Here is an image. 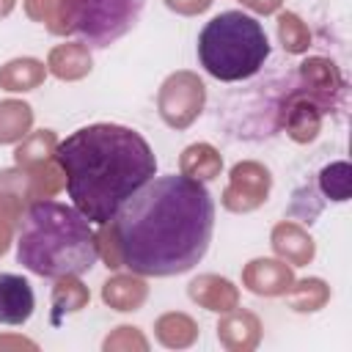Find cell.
<instances>
[{
	"label": "cell",
	"instance_id": "20",
	"mask_svg": "<svg viewBox=\"0 0 352 352\" xmlns=\"http://www.w3.org/2000/svg\"><path fill=\"white\" fill-rule=\"evenodd\" d=\"M11 6H14V0H0V16H6L11 11Z\"/></svg>",
	"mask_w": 352,
	"mask_h": 352
},
{
	"label": "cell",
	"instance_id": "18",
	"mask_svg": "<svg viewBox=\"0 0 352 352\" xmlns=\"http://www.w3.org/2000/svg\"><path fill=\"white\" fill-rule=\"evenodd\" d=\"M165 3L170 8H176V11H182V14H198V11L209 8L212 0H165Z\"/></svg>",
	"mask_w": 352,
	"mask_h": 352
},
{
	"label": "cell",
	"instance_id": "1",
	"mask_svg": "<svg viewBox=\"0 0 352 352\" xmlns=\"http://www.w3.org/2000/svg\"><path fill=\"white\" fill-rule=\"evenodd\" d=\"M121 267L170 278L192 270L209 250L214 204L201 179L170 173L148 179L110 223Z\"/></svg>",
	"mask_w": 352,
	"mask_h": 352
},
{
	"label": "cell",
	"instance_id": "9",
	"mask_svg": "<svg viewBox=\"0 0 352 352\" xmlns=\"http://www.w3.org/2000/svg\"><path fill=\"white\" fill-rule=\"evenodd\" d=\"M50 66L58 77H66V80H74V77H82L88 69H91V58L85 52L82 44H63L52 52L50 58Z\"/></svg>",
	"mask_w": 352,
	"mask_h": 352
},
{
	"label": "cell",
	"instance_id": "16",
	"mask_svg": "<svg viewBox=\"0 0 352 352\" xmlns=\"http://www.w3.org/2000/svg\"><path fill=\"white\" fill-rule=\"evenodd\" d=\"M280 38H283V47H289L292 52H300L305 47V36H302L300 19L294 14H283L280 16Z\"/></svg>",
	"mask_w": 352,
	"mask_h": 352
},
{
	"label": "cell",
	"instance_id": "15",
	"mask_svg": "<svg viewBox=\"0 0 352 352\" xmlns=\"http://www.w3.org/2000/svg\"><path fill=\"white\" fill-rule=\"evenodd\" d=\"M322 187L333 201H346V195H349V165L346 162L327 165L322 170Z\"/></svg>",
	"mask_w": 352,
	"mask_h": 352
},
{
	"label": "cell",
	"instance_id": "4",
	"mask_svg": "<svg viewBox=\"0 0 352 352\" xmlns=\"http://www.w3.org/2000/svg\"><path fill=\"white\" fill-rule=\"evenodd\" d=\"M270 58V38L258 19L242 11H223L212 16L198 33V60L201 66L223 80L239 82L264 66Z\"/></svg>",
	"mask_w": 352,
	"mask_h": 352
},
{
	"label": "cell",
	"instance_id": "11",
	"mask_svg": "<svg viewBox=\"0 0 352 352\" xmlns=\"http://www.w3.org/2000/svg\"><path fill=\"white\" fill-rule=\"evenodd\" d=\"M30 107L22 102H3L0 104V143H11L22 138L30 126Z\"/></svg>",
	"mask_w": 352,
	"mask_h": 352
},
{
	"label": "cell",
	"instance_id": "5",
	"mask_svg": "<svg viewBox=\"0 0 352 352\" xmlns=\"http://www.w3.org/2000/svg\"><path fill=\"white\" fill-rule=\"evenodd\" d=\"M146 0H60L52 33H77L88 47H110L140 19Z\"/></svg>",
	"mask_w": 352,
	"mask_h": 352
},
{
	"label": "cell",
	"instance_id": "7",
	"mask_svg": "<svg viewBox=\"0 0 352 352\" xmlns=\"http://www.w3.org/2000/svg\"><path fill=\"white\" fill-rule=\"evenodd\" d=\"M270 190V173L253 162L236 165L231 173V187L226 192V206L228 209H253L264 201Z\"/></svg>",
	"mask_w": 352,
	"mask_h": 352
},
{
	"label": "cell",
	"instance_id": "14",
	"mask_svg": "<svg viewBox=\"0 0 352 352\" xmlns=\"http://www.w3.org/2000/svg\"><path fill=\"white\" fill-rule=\"evenodd\" d=\"M104 300L118 305V311H129L135 302L143 300V283L132 278H116L113 283L104 286Z\"/></svg>",
	"mask_w": 352,
	"mask_h": 352
},
{
	"label": "cell",
	"instance_id": "10",
	"mask_svg": "<svg viewBox=\"0 0 352 352\" xmlns=\"http://www.w3.org/2000/svg\"><path fill=\"white\" fill-rule=\"evenodd\" d=\"M41 77H44L41 63L25 58V60L8 63V66L0 72V85L8 88V91H28V88H33V85H38Z\"/></svg>",
	"mask_w": 352,
	"mask_h": 352
},
{
	"label": "cell",
	"instance_id": "3",
	"mask_svg": "<svg viewBox=\"0 0 352 352\" xmlns=\"http://www.w3.org/2000/svg\"><path fill=\"white\" fill-rule=\"evenodd\" d=\"M99 258L91 220L60 201H33L16 234V261L41 278H77Z\"/></svg>",
	"mask_w": 352,
	"mask_h": 352
},
{
	"label": "cell",
	"instance_id": "2",
	"mask_svg": "<svg viewBox=\"0 0 352 352\" xmlns=\"http://www.w3.org/2000/svg\"><path fill=\"white\" fill-rule=\"evenodd\" d=\"M55 162L66 179L72 206L96 226L116 217L157 173L148 140L121 124H88L55 146Z\"/></svg>",
	"mask_w": 352,
	"mask_h": 352
},
{
	"label": "cell",
	"instance_id": "8",
	"mask_svg": "<svg viewBox=\"0 0 352 352\" xmlns=\"http://www.w3.org/2000/svg\"><path fill=\"white\" fill-rule=\"evenodd\" d=\"M36 308V294L22 275H0V324H25Z\"/></svg>",
	"mask_w": 352,
	"mask_h": 352
},
{
	"label": "cell",
	"instance_id": "12",
	"mask_svg": "<svg viewBox=\"0 0 352 352\" xmlns=\"http://www.w3.org/2000/svg\"><path fill=\"white\" fill-rule=\"evenodd\" d=\"M182 170L187 176H198V179H212L220 170V154L212 146H190L182 157Z\"/></svg>",
	"mask_w": 352,
	"mask_h": 352
},
{
	"label": "cell",
	"instance_id": "17",
	"mask_svg": "<svg viewBox=\"0 0 352 352\" xmlns=\"http://www.w3.org/2000/svg\"><path fill=\"white\" fill-rule=\"evenodd\" d=\"M52 6H60V0H28V14L41 22H52Z\"/></svg>",
	"mask_w": 352,
	"mask_h": 352
},
{
	"label": "cell",
	"instance_id": "6",
	"mask_svg": "<svg viewBox=\"0 0 352 352\" xmlns=\"http://www.w3.org/2000/svg\"><path fill=\"white\" fill-rule=\"evenodd\" d=\"M201 104H204V82L198 77L182 72L165 80L160 94V110L170 126H187L201 113Z\"/></svg>",
	"mask_w": 352,
	"mask_h": 352
},
{
	"label": "cell",
	"instance_id": "13",
	"mask_svg": "<svg viewBox=\"0 0 352 352\" xmlns=\"http://www.w3.org/2000/svg\"><path fill=\"white\" fill-rule=\"evenodd\" d=\"M283 280H289V272H283L275 261H253V267L248 270V283H250L253 292L272 294V292L283 289L280 286Z\"/></svg>",
	"mask_w": 352,
	"mask_h": 352
},
{
	"label": "cell",
	"instance_id": "19",
	"mask_svg": "<svg viewBox=\"0 0 352 352\" xmlns=\"http://www.w3.org/2000/svg\"><path fill=\"white\" fill-rule=\"evenodd\" d=\"M245 3H248L250 8H256V11H264V14L278 6V0H245Z\"/></svg>",
	"mask_w": 352,
	"mask_h": 352
}]
</instances>
